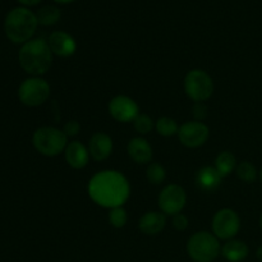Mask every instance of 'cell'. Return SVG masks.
<instances>
[{
    "label": "cell",
    "mask_w": 262,
    "mask_h": 262,
    "mask_svg": "<svg viewBox=\"0 0 262 262\" xmlns=\"http://www.w3.org/2000/svg\"><path fill=\"white\" fill-rule=\"evenodd\" d=\"M89 196L105 209L123 206L129 199L130 186L124 174L117 170H102L95 174L87 186Z\"/></svg>",
    "instance_id": "6da1fadb"
},
{
    "label": "cell",
    "mask_w": 262,
    "mask_h": 262,
    "mask_svg": "<svg viewBox=\"0 0 262 262\" xmlns=\"http://www.w3.org/2000/svg\"><path fill=\"white\" fill-rule=\"evenodd\" d=\"M19 64L26 73L33 77L45 74L53 64V53L48 41L43 38H33L23 43L18 54Z\"/></svg>",
    "instance_id": "7a4b0ae2"
},
{
    "label": "cell",
    "mask_w": 262,
    "mask_h": 262,
    "mask_svg": "<svg viewBox=\"0 0 262 262\" xmlns=\"http://www.w3.org/2000/svg\"><path fill=\"white\" fill-rule=\"evenodd\" d=\"M38 22L35 13L27 8H14L7 14L4 31L7 37L14 43H26L35 35Z\"/></svg>",
    "instance_id": "3957f363"
},
{
    "label": "cell",
    "mask_w": 262,
    "mask_h": 262,
    "mask_svg": "<svg viewBox=\"0 0 262 262\" xmlns=\"http://www.w3.org/2000/svg\"><path fill=\"white\" fill-rule=\"evenodd\" d=\"M33 147L41 155L54 158L64 152L68 146V137L63 129L54 127H41L35 130L32 136Z\"/></svg>",
    "instance_id": "277c9868"
},
{
    "label": "cell",
    "mask_w": 262,
    "mask_h": 262,
    "mask_svg": "<svg viewBox=\"0 0 262 262\" xmlns=\"http://www.w3.org/2000/svg\"><path fill=\"white\" fill-rule=\"evenodd\" d=\"M187 252L194 262H212L222 253V246L214 233L197 232L187 242Z\"/></svg>",
    "instance_id": "5b68a950"
},
{
    "label": "cell",
    "mask_w": 262,
    "mask_h": 262,
    "mask_svg": "<svg viewBox=\"0 0 262 262\" xmlns=\"http://www.w3.org/2000/svg\"><path fill=\"white\" fill-rule=\"evenodd\" d=\"M184 91L194 102H204L214 94V81L204 69H192L184 77Z\"/></svg>",
    "instance_id": "8992f818"
},
{
    "label": "cell",
    "mask_w": 262,
    "mask_h": 262,
    "mask_svg": "<svg viewBox=\"0 0 262 262\" xmlns=\"http://www.w3.org/2000/svg\"><path fill=\"white\" fill-rule=\"evenodd\" d=\"M18 97L26 106L37 107L45 104L50 97V86L41 77H31L20 83L18 89Z\"/></svg>",
    "instance_id": "52a82bcc"
},
{
    "label": "cell",
    "mask_w": 262,
    "mask_h": 262,
    "mask_svg": "<svg viewBox=\"0 0 262 262\" xmlns=\"http://www.w3.org/2000/svg\"><path fill=\"white\" fill-rule=\"evenodd\" d=\"M241 229L239 215L232 209H222L214 215L212 233L217 239L229 241L238 234Z\"/></svg>",
    "instance_id": "ba28073f"
},
{
    "label": "cell",
    "mask_w": 262,
    "mask_h": 262,
    "mask_svg": "<svg viewBox=\"0 0 262 262\" xmlns=\"http://www.w3.org/2000/svg\"><path fill=\"white\" fill-rule=\"evenodd\" d=\"M187 202V194L183 187L179 184H168L159 194V209L163 214L174 216L181 214Z\"/></svg>",
    "instance_id": "9c48e42d"
},
{
    "label": "cell",
    "mask_w": 262,
    "mask_h": 262,
    "mask_svg": "<svg viewBox=\"0 0 262 262\" xmlns=\"http://www.w3.org/2000/svg\"><path fill=\"white\" fill-rule=\"evenodd\" d=\"M210 137V129L205 123L192 120L179 127L178 138L183 146L188 148L201 147Z\"/></svg>",
    "instance_id": "30bf717a"
},
{
    "label": "cell",
    "mask_w": 262,
    "mask_h": 262,
    "mask_svg": "<svg viewBox=\"0 0 262 262\" xmlns=\"http://www.w3.org/2000/svg\"><path fill=\"white\" fill-rule=\"evenodd\" d=\"M107 110L112 118L120 123L133 122L140 114V107L137 102L132 97L125 96V95H118L113 97L107 105Z\"/></svg>",
    "instance_id": "8fae6325"
},
{
    "label": "cell",
    "mask_w": 262,
    "mask_h": 262,
    "mask_svg": "<svg viewBox=\"0 0 262 262\" xmlns=\"http://www.w3.org/2000/svg\"><path fill=\"white\" fill-rule=\"evenodd\" d=\"M51 53L60 58H69L77 50V42L69 33L64 31H54L48 38Z\"/></svg>",
    "instance_id": "7c38bea8"
},
{
    "label": "cell",
    "mask_w": 262,
    "mask_h": 262,
    "mask_svg": "<svg viewBox=\"0 0 262 262\" xmlns=\"http://www.w3.org/2000/svg\"><path fill=\"white\" fill-rule=\"evenodd\" d=\"M89 152L95 161H104L112 155L113 140L105 132H96L89 141Z\"/></svg>",
    "instance_id": "4fadbf2b"
},
{
    "label": "cell",
    "mask_w": 262,
    "mask_h": 262,
    "mask_svg": "<svg viewBox=\"0 0 262 262\" xmlns=\"http://www.w3.org/2000/svg\"><path fill=\"white\" fill-rule=\"evenodd\" d=\"M64 155H66V161L68 163V165L73 169H83L84 166H87L90 158H91L89 148L79 141L68 142Z\"/></svg>",
    "instance_id": "5bb4252c"
},
{
    "label": "cell",
    "mask_w": 262,
    "mask_h": 262,
    "mask_svg": "<svg viewBox=\"0 0 262 262\" xmlns=\"http://www.w3.org/2000/svg\"><path fill=\"white\" fill-rule=\"evenodd\" d=\"M128 155L135 163L148 164L152 159V147L143 137H135L128 142Z\"/></svg>",
    "instance_id": "9a60e30c"
},
{
    "label": "cell",
    "mask_w": 262,
    "mask_h": 262,
    "mask_svg": "<svg viewBox=\"0 0 262 262\" xmlns=\"http://www.w3.org/2000/svg\"><path fill=\"white\" fill-rule=\"evenodd\" d=\"M166 225V215L161 211H148L141 216L138 222V228L146 235H156Z\"/></svg>",
    "instance_id": "2e32d148"
},
{
    "label": "cell",
    "mask_w": 262,
    "mask_h": 262,
    "mask_svg": "<svg viewBox=\"0 0 262 262\" xmlns=\"http://www.w3.org/2000/svg\"><path fill=\"white\" fill-rule=\"evenodd\" d=\"M223 177L217 173L215 166H204L196 174V183L201 191L211 193L219 188Z\"/></svg>",
    "instance_id": "e0dca14e"
},
{
    "label": "cell",
    "mask_w": 262,
    "mask_h": 262,
    "mask_svg": "<svg viewBox=\"0 0 262 262\" xmlns=\"http://www.w3.org/2000/svg\"><path fill=\"white\" fill-rule=\"evenodd\" d=\"M250 253L248 246L239 239H229L222 247V255L228 262H242Z\"/></svg>",
    "instance_id": "ac0fdd59"
},
{
    "label": "cell",
    "mask_w": 262,
    "mask_h": 262,
    "mask_svg": "<svg viewBox=\"0 0 262 262\" xmlns=\"http://www.w3.org/2000/svg\"><path fill=\"white\" fill-rule=\"evenodd\" d=\"M237 165L238 164L235 156L232 152H229V151H223L215 159L214 166L223 178H227L237 169Z\"/></svg>",
    "instance_id": "d6986e66"
},
{
    "label": "cell",
    "mask_w": 262,
    "mask_h": 262,
    "mask_svg": "<svg viewBox=\"0 0 262 262\" xmlns=\"http://www.w3.org/2000/svg\"><path fill=\"white\" fill-rule=\"evenodd\" d=\"M60 10L59 8L54 7V5H45V7L40 8L36 14L38 25L42 26H53L60 19Z\"/></svg>",
    "instance_id": "ffe728a7"
},
{
    "label": "cell",
    "mask_w": 262,
    "mask_h": 262,
    "mask_svg": "<svg viewBox=\"0 0 262 262\" xmlns=\"http://www.w3.org/2000/svg\"><path fill=\"white\" fill-rule=\"evenodd\" d=\"M155 129L163 137H171L174 135H178L179 127L173 118L161 117L155 122Z\"/></svg>",
    "instance_id": "44dd1931"
},
{
    "label": "cell",
    "mask_w": 262,
    "mask_h": 262,
    "mask_svg": "<svg viewBox=\"0 0 262 262\" xmlns=\"http://www.w3.org/2000/svg\"><path fill=\"white\" fill-rule=\"evenodd\" d=\"M235 173H237L238 178L246 183H253L258 177L257 169L250 161H242V163L238 164Z\"/></svg>",
    "instance_id": "7402d4cb"
},
{
    "label": "cell",
    "mask_w": 262,
    "mask_h": 262,
    "mask_svg": "<svg viewBox=\"0 0 262 262\" xmlns=\"http://www.w3.org/2000/svg\"><path fill=\"white\" fill-rule=\"evenodd\" d=\"M133 127H135L136 132L140 135H148L151 130L155 128V123H154L152 118L147 114L140 113L135 120H133Z\"/></svg>",
    "instance_id": "603a6c76"
},
{
    "label": "cell",
    "mask_w": 262,
    "mask_h": 262,
    "mask_svg": "<svg viewBox=\"0 0 262 262\" xmlns=\"http://www.w3.org/2000/svg\"><path fill=\"white\" fill-rule=\"evenodd\" d=\"M146 176H147L148 182L151 184H161L166 178V170L163 165H160L159 163H151L148 165L147 171H146Z\"/></svg>",
    "instance_id": "cb8c5ba5"
},
{
    "label": "cell",
    "mask_w": 262,
    "mask_h": 262,
    "mask_svg": "<svg viewBox=\"0 0 262 262\" xmlns=\"http://www.w3.org/2000/svg\"><path fill=\"white\" fill-rule=\"evenodd\" d=\"M109 223L112 227L120 229V228H124L125 224L128 223V214L127 210L123 206L114 207V209H110L109 212Z\"/></svg>",
    "instance_id": "d4e9b609"
},
{
    "label": "cell",
    "mask_w": 262,
    "mask_h": 262,
    "mask_svg": "<svg viewBox=\"0 0 262 262\" xmlns=\"http://www.w3.org/2000/svg\"><path fill=\"white\" fill-rule=\"evenodd\" d=\"M79 130H81V125L77 120H69L64 124L63 128V132L66 133L67 137H74V136L78 135Z\"/></svg>",
    "instance_id": "484cf974"
},
{
    "label": "cell",
    "mask_w": 262,
    "mask_h": 262,
    "mask_svg": "<svg viewBox=\"0 0 262 262\" xmlns=\"http://www.w3.org/2000/svg\"><path fill=\"white\" fill-rule=\"evenodd\" d=\"M188 217L183 214H177L173 216V227L179 232H183L188 228Z\"/></svg>",
    "instance_id": "4316f807"
},
{
    "label": "cell",
    "mask_w": 262,
    "mask_h": 262,
    "mask_svg": "<svg viewBox=\"0 0 262 262\" xmlns=\"http://www.w3.org/2000/svg\"><path fill=\"white\" fill-rule=\"evenodd\" d=\"M192 113H193V117L197 122H201L205 118L207 117V107L204 102H196L192 109Z\"/></svg>",
    "instance_id": "83f0119b"
},
{
    "label": "cell",
    "mask_w": 262,
    "mask_h": 262,
    "mask_svg": "<svg viewBox=\"0 0 262 262\" xmlns=\"http://www.w3.org/2000/svg\"><path fill=\"white\" fill-rule=\"evenodd\" d=\"M18 2L22 3V4H25V5H36V4H38L41 0H18Z\"/></svg>",
    "instance_id": "f1b7e54d"
},
{
    "label": "cell",
    "mask_w": 262,
    "mask_h": 262,
    "mask_svg": "<svg viewBox=\"0 0 262 262\" xmlns=\"http://www.w3.org/2000/svg\"><path fill=\"white\" fill-rule=\"evenodd\" d=\"M257 258L262 262V246H260L257 250Z\"/></svg>",
    "instance_id": "f546056e"
},
{
    "label": "cell",
    "mask_w": 262,
    "mask_h": 262,
    "mask_svg": "<svg viewBox=\"0 0 262 262\" xmlns=\"http://www.w3.org/2000/svg\"><path fill=\"white\" fill-rule=\"evenodd\" d=\"M54 2L60 3V4H67V3H71V2H73V0H54Z\"/></svg>",
    "instance_id": "4dcf8cb0"
},
{
    "label": "cell",
    "mask_w": 262,
    "mask_h": 262,
    "mask_svg": "<svg viewBox=\"0 0 262 262\" xmlns=\"http://www.w3.org/2000/svg\"><path fill=\"white\" fill-rule=\"evenodd\" d=\"M260 227H261V229H262V214H261V217H260Z\"/></svg>",
    "instance_id": "1f68e13d"
},
{
    "label": "cell",
    "mask_w": 262,
    "mask_h": 262,
    "mask_svg": "<svg viewBox=\"0 0 262 262\" xmlns=\"http://www.w3.org/2000/svg\"><path fill=\"white\" fill-rule=\"evenodd\" d=\"M258 174H260V179H261V182H262V169H261L260 173H258Z\"/></svg>",
    "instance_id": "d6a6232c"
}]
</instances>
